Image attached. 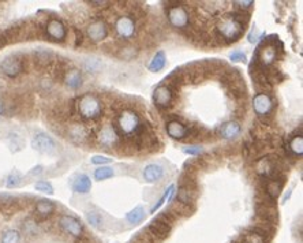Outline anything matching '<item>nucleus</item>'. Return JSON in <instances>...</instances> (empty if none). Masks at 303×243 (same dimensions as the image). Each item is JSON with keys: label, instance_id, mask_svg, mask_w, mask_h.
<instances>
[{"label": "nucleus", "instance_id": "nucleus-13", "mask_svg": "<svg viewBox=\"0 0 303 243\" xmlns=\"http://www.w3.org/2000/svg\"><path fill=\"white\" fill-rule=\"evenodd\" d=\"M87 37L90 38L93 42H101L104 41L107 36H108V26L104 21L97 19V21L91 22L90 25L86 28Z\"/></svg>", "mask_w": 303, "mask_h": 243}, {"label": "nucleus", "instance_id": "nucleus-39", "mask_svg": "<svg viewBox=\"0 0 303 243\" xmlns=\"http://www.w3.org/2000/svg\"><path fill=\"white\" fill-rule=\"evenodd\" d=\"M15 202H17V198H14L13 196L0 194V208H9V206H13Z\"/></svg>", "mask_w": 303, "mask_h": 243}, {"label": "nucleus", "instance_id": "nucleus-10", "mask_svg": "<svg viewBox=\"0 0 303 243\" xmlns=\"http://www.w3.org/2000/svg\"><path fill=\"white\" fill-rule=\"evenodd\" d=\"M45 34L52 41L62 42L67 37V28L58 18H51L45 25Z\"/></svg>", "mask_w": 303, "mask_h": 243}, {"label": "nucleus", "instance_id": "nucleus-19", "mask_svg": "<svg viewBox=\"0 0 303 243\" xmlns=\"http://www.w3.org/2000/svg\"><path fill=\"white\" fill-rule=\"evenodd\" d=\"M55 209H56V206L50 200H38L36 202V206H34V213H36L38 218L45 220V218L51 217L54 214Z\"/></svg>", "mask_w": 303, "mask_h": 243}, {"label": "nucleus", "instance_id": "nucleus-40", "mask_svg": "<svg viewBox=\"0 0 303 243\" xmlns=\"http://www.w3.org/2000/svg\"><path fill=\"white\" fill-rule=\"evenodd\" d=\"M91 164H96V165H104V164H109V163H112V159L111 157H107V156H99V155H96L91 157Z\"/></svg>", "mask_w": 303, "mask_h": 243}, {"label": "nucleus", "instance_id": "nucleus-42", "mask_svg": "<svg viewBox=\"0 0 303 243\" xmlns=\"http://www.w3.org/2000/svg\"><path fill=\"white\" fill-rule=\"evenodd\" d=\"M229 59H231L232 62H235V63H238V62H245L246 55L243 54L242 51H234V52H231V55H229Z\"/></svg>", "mask_w": 303, "mask_h": 243}, {"label": "nucleus", "instance_id": "nucleus-4", "mask_svg": "<svg viewBox=\"0 0 303 243\" xmlns=\"http://www.w3.org/2000/svg\"><path fill=\"white\" fill-rule=\"evenodd\" d=\"M171 223H172L171 213L166 212L162 216H160V217L150 223L149 227H148V234L152 236V239H156L158 242H161L170 235Z\"/></svg>", "mask_w": 303, "mask_h": 243}, {"label": "nucleus", "instance_id": "nucleus-3", "mask_svg": "<svg viewBox=\"0 0 303 243\" xmlns=\"http://www.w3.org/2000/svg\"><path fill=\"white\" fill-rule=\"evenodd\" d=\"M139 127H141V119L133 109H123L118 116V129L125 137L137 134Z\"/></svg>", "mask_w": 303, "mask_h": 243}, {"label": "nucleus", "instance_id": "nucleus-17", "mask_svg": "<svg viewBox=\"0 0 303 243\" xmlns=\"http://www.w3.org/2000/svg\"><path fill=\"white\" fill-rule=\"evenodd\" d=\"M63 82L67 88L71 90H78L83 85V77L82 72L79 71L78 68H70L66 70L63 74Z\"/></svg>", "mask_w": 303, "mask_h": 243}, {"label": "nucleus", "instance_id": "nucleus-30", "mask_svg": "<svg viewBox=\"0 0 303 243\" xmlns=\"http://www.w3.org/2000/svg\"><path fill=\"white\" fill-rule=\"evenodd\" d=\"M0 243H21V232L14 228H9L2 234Z\"/></svg>", "mask_w": 303, "mask_h": 243}, {"label": "nucleus", "instance_id": "nucleus-20", "mask_svg": "<svg viewBox=\"0 0 303 243\" xmlns=\"http://www.w3.org/2000/svg\"><path fill=\"white\" fill-rule=\"evenodd\" d=\"M144 179L148 182V183H154V182H158L164 176V168L158 164H149L144 168Z\"/></svg>", "mask_w": 303, "mask_h": 243}, {"label": "nucleus", "instance_id": "nucleus-33", "mask_svg": "<svg viewBox=\"0 0 303 243\" xmlns=\"http://www.w3.org/2000/svg\"><path fill=\"white\" fill-rule=\"evenodd\" d=\"M290 151L296 156H302L303 155V138L302 135H295L294 138H291L290 141Z\"/></svg>", "mask_w": 303, "mask_h": 243}, {"label": "nucleus", "instance_id": "nucleus-32", "mask_svg": "<svg viewBox=\"0 0 303 243\" xmlns=\"http://www.w3.org/2000/svg\"><path fill=\"white\" fill-rule=\"evenodd\" d=\"M174 193H175V186L171 185L170 187H168V189L164 191V194H162L161 198L158 200L157 204H154V205L152 206V209H150V213H154L156 210L160 209V208H161V206L166 204V201H170L171 198H172V196H174Z\"/></svg>", "mask_w": 303, "mask_h": 243}, {"label": "nucleus", "instance_id": "nucleus-23", "mask_svg": "<svg viewBox=\"0 0 303 243\" xmlns=\"http://www.w3.org/2000/svg\"><path fill=\"white\" fill-rule=\"evenodd\" d=\"M257 172L266 178H274L276 176V163L269 157H264L257 163Z\"/></svg>", "mask_w": 303, "mask_h": 243}, {"label": "nucleus", "instance_id": "nucleus-45", "mask_svg": "<svg viewBox=\"0 0 303 243\" xmlns=\"http://www.w3.org/2000/svg\"><path fill=\"white\" fill-rule=\"evenodd\" d=\"M75 34H77V42H75V45H79V44L82 42V33L78 32V30H75Z\"/></svg>", "mask_w": 303, "mask_h": 243}, {"label": "nucleus", "instance_id": "nucleus-21", "mask_svg": "<svg viewBox=\"0 0 303 243\" xmlns=\"http://www.w3.org/2000/svg\"><path fill=\"white\" fill-rule=\"evenodd\" d=\"M241 134V125L235 120L225 121L220 127V137L224 139H235Z\"/></svg>", "mask_w": 303, "mask_h": 243}, {"label": "nucleus", "instance_id": "nucleus-7", "mask_svg": "<svg viewBox=\"0 0 303 243\" xmlns=\"http://www.w3.org/2000/svg\"><path fill=\"white\" fill-rule=\"evenodd\" d=\"M0 71L9 78H17L24 71V60L17 55H10L2 60Z\"/></svg>", "mask_w": 303, "mask_h": 243}, {"label": "nucleus", "instance_id": "nucleus-24", "mask_svg": "<svg viewBox=\"0 0 303 243\" xmlns=\"http://www.w3.org/2000/svg\"><path fill=\"white\" fill-rule=\"evenodd\" d=\"M91 189V180L86 174H81L73 182V191L77 194H87Z\"/></svg>", "mask_w": 303, "mask_h": 243}, {"label": "nucleus", "instance_id": "nucleus-9", "mask_svg": "<svg viewBox=\"0 0 303 243\" xmlns=\"http://www.w3.org/2000/svg\"><path fill=\"white\" fill-rule=\"evenodd\" d=\"M97 142L104 149H111L119 142V134L112 125H104L97 133Z\"/></svg>", "mask_w": 303, "mask_h": 243}, {"label": "nucleus", "instance_id": "nucleus-47", "mask_svg": "<svg viewBox=\"0 0 303 243\" xmlns=\"http://www.w3.org/2000/svg\"><path fill=\"white\" fill-rule=\"evenodd\" d=\"M5 45V41H3V40H2V38H0V48H2V46Z\"/></svg>", "mask_w": 303, "mask_h": 243}, {"label": "nucleus", "instance_id": "nucleus-28", "mask_svg": "<svg viewBox=\"0 0 303 243\" xmlns=\"http://www.w3.org/2000/svg\"><path fill=\"white\" fill-rule=\"evenodd\" d=\"M166 63H167L166 54H164L162 51H158V52H156V54H154L153 58H152V60H150V63H149V66H148V68H149V71H152V72H158V71H161L162 68L166 67Z\"/></svg>", "mask_w": 303, "mask_h": 243}, {"label": "nucleus", "instance_id": "nucleus-5", "mask_svg": "<svg viewBox=\"0 0 303 243\" xmlns=\"http://www.w3.org/2000/svg\"><path fill=\"white\" fill-rule=\"evenodd\" d=\"M167 17H168L171 26H174L176 29H186L189 22H190V14L180 5L168 7V10H167Z\"/></svg>", "mask_w": 303, "mask_h": 243}, {"label": "nucleus", "instance_id": "nucleus-27", "mask_svg": "<svg viewBox=\"0 0 303 243\" xmlns=\"http://www.w3.org/2000/svg\"><path fill=\"white\" fill-rule=\"evenodd\" d=\"M54 62V54L48 50H37L34 52V63L38 67H48Z\"/></svg>", "mask_w": 303, "mask_h": 243}, {"label": "nucleus", "instance_id": "nucleus-41", "mask_svg": "<svg viewBox=\"0 0 303 243\" xmlns=\"http://www.w3.org/2000/svg\"><path fill=\"white\" fill-rule=\"evenodd\" d=\"M100 64L101 63H100L99 59H89V60H86V62H85V68H86V70H89V71L96 72L100 68Z\"/></svg>", "mask_w": 303, "mask_h": 243}, {"label": "nucleus", "instance_id": "nucleus-37", "mask_svg": "<svg viewBox=\"0 0 303 243\" xmlns=\"http://www.w3.org/2000/svg\"><path fill=\"white\" fill-rule=\"evenodd\" d=\"M34 189L40 191V193L44 194H54V187L51 185L50 182H46V180H38L36 182V185H34Z\"/></svg>", "mask_w": 303, "mask_h": 243}, {"label": "nucleus", "instance_id": "nucleus-22", "mask_svg": "<svg viewBox=\"0 0 303 243\" xmlns=\"http://www.w3.org/2000/svg\"><path fill=\"white\" fill-rule=\"evenodd\" d=\"M195 189L194 186L190 185V183H184V185L180 186V189L178 191V201L183 205H190L193 204L195 200Z\"/></svg>", "mask_w": 303, "mask_h": 243}, {"label": "nucleus", "instance_id": "nucleus-34", "mask_svg": "<svg viewBox=\"0 0 303 243\" xmlns=\"http://www.w3.org/2000/svg\"><path fill=\"white\" fill-rule=\"evenodd\" d=\"M113 176V169L111 167H99L95 171V179L101 182V180L109 179Z\"/></svg>", "mask_w": 303, "mask_h": 243}, {"label": "nucleus", "instance_id": "nucleus-26", "mask_svg": "<svg viewBox=\"0 0 303 243\" xmlns=\"http://www.w3.org/2000/svg\"><path fill=\"white\" fill-rule=\"evenodd\" d=\"M283 185H284V180L280 179V178H270L268 182H266V191L265 193L268 194V197L270 200H274V198H277L282 193Z\"/></svg>", "mask_w": 303, "mask_h": 243}, {"label": "nucleus", "instance_id": "nucleus-6", "mask_svg": "<svg viewBox=\"0 0 303 243\" xmlns=\"http://www.w3.org/2000/svg\"><path fill=\"white\" fill-rule=\"evenodd\" d=\"M60 230L64 232V234L70 235L73 238L81 239L83 235V226L82 223L79 222L78 218L74 217V216H70V214H62L59 217L58 222Z\"/></svg>", "mask_w": 303, "mask_h": 243}, {"label": "nucleus", "instance_id": "nucleus-31", "mask_svg": "<svg viewBox=\"0 0 303 243\" xmlns=\"http://www.w3.org/2000/svg\"><path fill=\"white\" fill-rule=\"evenodd\" d=\"M241 240L242 243H266L265 239L262 238L258 232H255L253 228L250 231H247V232H245V234H242Z\"/></svg>", "mask_w": 303, "mask_h": 243}, {"label": "nucleus", "instance_id": "nucleus-1", "mask_svg": "<svg viewBox=\"0 0 303 243\" xmlns=\"http://www.w3.org/2000/svg\"><path fill=\"white\" fill-rule=\"evenodd\" d=\"M243 14L234 13L221 17L217 22V32L227 41H237L242 37L245 30V22L242 19Z\"/></svg>", "mask_w": 303, "mask_h": 243}, {"label": "nucleus", "instance_id": "nucleus-18", "mask_svg": "<svg viewBox=\"0 0 303 243\" xmlns=\"http://www.w3.org/2000/svg\"><path fill=\"white\" fill-rule=\"evenodd\" d=\"M167 134L170 135L172 139H184L189 135V129H187L182 121L170 120L167 123Z\"/></svg>", "mask_w": 303, "mask_h": 243}, {"label": "nucleus", "instance_id": "nucleus-35", "mask_svg": "<svg viewBox=\"0 0 303 243\" xmlns=\"http://www.w3.org/2000/svg\"><path fill=\"white\" fill-rule=\"evenodd\" d=\"M21 183H22V175L21 174H18L17 171L11 172V174L7 176V179H6V186H7L9 189L18 187Z\"/></svg>", "mask_w": 303, "mask_h": 243}, {"label": "nucleus", "instance_id": "nucleus-38", "mask_svg": "<svg viewBox=\"0 0 303 243\" xmlns=\"http://www.w3.org/2000/svg\"><path fill=\"white\" fill-rule=\"evenodd\" d=\"M86 218L87 222L90 223V226L95 227V228H101V226H103V217L96 212H89L86 214Z\"/></svg>", "mask_w": 303, "mask_h": 243}, {"label": "nucleus", "instance_id": "nucleus-14", "mask_svg": "<svg viewBox=\"0 0 303 243\" xmlns=\"http://www.w3.org/2000/svg\"><path fill=\"white\" fill-rule=\"evenodd\" d=\"M172 100H174V93H172L170 86L161 85V86L156 88V90L153 92V103L158 108L170 107Z\"/></svg>", "mask_w": 303, "mask_h": 243}, {"label": "nucleus", "instance_id": "nucleus-15", "mask_svg": "<svg viewBox=\"0 0 303 243\" xmlns=\"http://www.w3.org/2000/svg\"><path fill=\"white\" fill-rule=\"evenodd\" d=\"M67 138L70 139L71 142L81 145V143L86 142L89 138V130L86 126H83L81 123H74L67 127Z\"/></svg>", "mask_w": 303, "mask_h": 243}, {"label": "nucleus", "instance_id": "nucleus-2", "mask_svg": "<svg viewBox=\"0 0 303 243\" xmlns=\"http://www.w3.org/2000/svg\"><path fill=\"white\" fill-rule=\"evenodd\" d=\"M77 109H78L79 116L85 120H96L101 116V112H103L101 101L90 93H86L79 97L78 103H77Z\"/></svg>", "mask_w": 303, "mask_h": 243}, {"label": "nucleus", "instance_id": "nucleus-16", "mask_svg": "<svg viewBox=\"0 0 303 243\" xmlns=\"http://www.w3.org/2000/svg\"><path fill=\"white\" fill-rule=\"evenodd\" d=\"M276 56H277V50L276 46L272 44H266V45L260 46L257 52L258 63L261 66H270L276 62Z\"/></svg>", "mask_w": 303, "mask_h": 243}, {"label": "nucleus", "instance_id": "nucleus-43", "mask_svg": "<svg viewBox=\"0 0 303 243\" xmlns=\"http://www.w3.org/2000/svg\"><path fill=\"white\" fill-rule=\"evenodd\" d=\"M183 152H184L186 155L195 156V155H199V153H202L204 149H202L201 147H197V145H195V147H184L183 148Z\"/></svg>", "mask_w": 303, "mask_h": 243}, {"label": "nucleus", "instance_id": "nucleus-25", "mask_svg": "<svg viewBox=\"0 0 303 243\" xmlns=\"http://www.w3.org/2000/svg\"><path fill=\"white\" fill-rule=\"evenodd\" d=\"M258 216L268 223H274L277 220V210L274 209L273 205H270L268 202H262L257 206Z\"/></svg>", "mask_w": 303, "mask_h": 243}, {"label": "nucleus", "instance_id": "nucleus-12", "mask_svg": "<svg viewBox=\"0 0 303 243\" xmlns=\"http://www.w3.org/2000/svg\"><path fill=\"white\" fill-rule=\"evenodd\" d=\"M115 32L123 40H130L135 36L137 28H135V22L133 18L127 17V15H122L115 22Z\"/></svg>", "mask_w": 303, "mask_h": 243}, {"label": "nucleus", "instance_id": "nucleus-44", "mask_svg": "<svg viewBox=\"0 0 303 243\" xmlns=\"http://www.w3.org/2000/svg\"><path fill=\"white\" fill-rule=\"evenodd\" d=\"M234 5H237L241 10H247L254 5V2H251V0H245V2H242V0H237V2H234Z\"/></svg>", "mask_w": 303, "mask_h": 243}, {"label": "nucleus", "instance_id": "nucleus-46", "mask_svg": "<svg viewBox=\"0 0 303 243\" xmlns=\"http://www.w3.org/2000/svg\"><path fill=\"white\" fill-rule=\"evenodd\" d=\"M90 5H96L97 7L103 5H108V2H90Z\"/></svg>", "mask_w": 303, "mask_h": 243}, {"label": "nucleus", "instance_id": "nucleus-29", "mask_svg": "<svg viewBox=\"0 0 303 243\" xmlns=\"http://www.w3.org/2000/svg\"><path fill=\"white\" fill-rule=\"evenodd\" d=\"M144 218H145V209L142 208V206H137V208H134L133 210H130L129 213L126 214V220L130 223V224H139V223L144 222Z\"/></svg>", "mask_w": 303, "mask_h": 243}, {"label": "nucleus", "instance_id": "nucleus-11", "mask_svg": "<svg viewBox=\"0 0 303 243\" xmlns=\"http://www.w3.org/2000/svg\"><path fill=\"white\" fill-rule=\"evenodd\" d=\"M253 108L260 117L269 116L274 108V103L268 93H258L253 99Z\"/></svg>", "mask_w": 303, "mask_h": 243}, {"label": "nucleus", "instance_id": "nucleus-36", "mask_svg": "<svg viewBox=\"0 0 303 243\" xmlns=\"http://www.w3.org/2000/svg\"><path fill=\"white\" fill-rule=\"evenodd\" d=\"M24 232L26 236H37L38 235V226L33 220H26L24 223Z\"/></svg>", "mask_w": 303, "mask_h": 243}, {"label": "nucleus", "instance_id": "nucleus-8", "mask_svg": "<svg viewBox=\"0 0 303 243\" xmlns=\"http://www.w3.org/2000/svg\"><path fill=\"white\" fill-rule=\"evenodd\" d=\"M32 147L40 153H46V155H52L58 149V145L54 141L52 137L46 134V133H36L32 138Z\"/></svg>", "mask_w": 303, "mask_h": 243}]
</instances>
